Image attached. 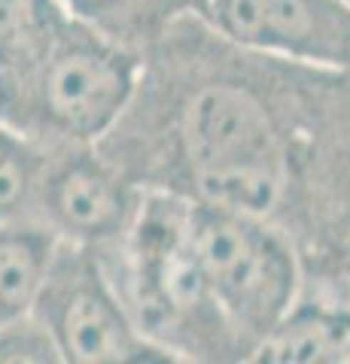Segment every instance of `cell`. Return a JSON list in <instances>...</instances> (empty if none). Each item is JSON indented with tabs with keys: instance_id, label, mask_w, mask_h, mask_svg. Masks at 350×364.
<instances>
[{
	"instance_id": "9c48e42d",
	"label": "cell",
	"mask_w": 350,
	"mask_h": 364,
	"mask_svg": "<svg viewBox=\"0 0 350 364\" xmlns=\"http://www.w3.org/2000/svg\"><path fill=\"white\" fill-rule=\"evenodd\" d=\"M58 243L40 222L0 225V328L34 316Z\"/></svg>"
},
{
	"instance_id": "ba28073f",
	"label": "cell",
	"mask_w": 350,
	"mask_h": 364,
	"mask_svg": "<svg viewBox=\"0 0 350 364\" xmlns=\"http://www.w3.org/2000/svg\"><path fill=\"white\" fill-rule=\"evenodd\" d=\"M244 364H350V304L302 298Z\"/></svg>"
},
{
	"instance_id": "7c38bea8",
	"label": "cell",
	"mask_w": 350,
	"mask_h": 364,
	"mask_svg": "<svg viewBox=\"0 0 350 364\" xmlns=\"http://www.w3.org/2000/svg\"><path fill=\"white\" fill-rule=\"evenodd\" d=\"M0 364H64V358L31 316L0 328Z\"/></svg>"
},
{
	"instance_id": "4fadbf2b",
	"label": "cell",
	"mask_w": 350,
	"mask_h": 364,
	"mask_svg": "<svg viewBox=\"0 0 350 364\" xmlns=\"http://www.w3.org/2000/svg\"><path fill=\"white\" fill-rule=\"evenodd\" d=\"M58 4L71 18L119 40V31L134 16H140L153 0H58Z\"/></svg>"
},
{
	"instance_id": "8992f818",
	"label": "cell",
	"mask_w": 350,
	"mask_h": 364,
	"mask_svg": "<svg viewBox=\"0 0 350 364\" xmlns=\"http://www.w3.org/2000/svg\"><path fill=\"white\" fill-rule=\"evenodd\" d=\"M207 18L247 49L320 67L350 64L344 0H207Z\"/></svg>"
},
{
	"instance_id": "6da1fadb",
	"label": "cell",
	"mask_w": 350,
	"mask_h": 364,
	"mask_svg": "<svg viewBox=\"0 0 350 364\" xmlns=\"http://www.w3.org/2000/svg\"><path fill=\"white\" fill-rule=\"evenodd\" d=\"M186 198L140 195L138 213L101 261L143 343L198 364H244L247 349L220 313L189 231Z\"/></svg>"
},
{
	"instance_id": "277c9868",
	"label": "cell",
	"mask_w": 350,
	"mask_h": 364,
	"mask_svg": "<svg viewBox=\"0 0 350 364\" xmlns=\"http://www.w3.org/2000/svg\"><path fill=\"white\" fill-rule=\"evenodd\" d=\"M180 140L192 182L186 200L274 225L287 176L268 119L250 95L201 88L183 109Z\"/></svg>"
},
{
	"instance_id": "5b68a950",
	"label": "cell",
	"mask_w": 350,
	"mask_h": 364,
	"mask_svg": "<svg viewBox=\"0 0 350 364\" xmlns=\"http://www.w3.org/2000/svg\"><path fill=\"white\" fill-rule=\"evenodd\" d=\"M34 318L64 364H122L143 340L95 249L58 243Z\"/></svg>"
},
{
	"instance_id": "8fae6325",
	"label": "cell",
	"mask_w": 350,
	"mask_h": 364,
	"mask_svg": "<svg viewBox=\"0 0 350 364\" xmlns=\"http://www.w3.org/2000/svg\"><path fill=\"white\" fill-rule=\"evenodd\" d=\"M49 161L28 136L0 122V225L37 222L40 186Z\"/></svg>"
},
{
	"instance_id": "e0dca14e",
	"label": "cell",
	"mask_w": 350,
	"mask_h": 364,
	"mask_svg": "<svg viewBox=\"0 0 350 364\" xmlns=\"http://www.w3.org/2000/svg\"><path fill=\"white\" fill-rule=\"evenodd\" d=\"M344 4H347V6H350V0H344Z\"/></svg>"
},
{
	"instance_id": "30bf717a",
	"label": "cell",
	"mask_w": 350,
	"mask_h": 364,
	"mask_svg": "<svg viewBox=\"0 0 350 364\" xmlns=\"http://www.w3.org/2000/svg\"><path fill=\"white\" fill-rule=\"evenodd\" d=\"M67 18L58 0H0V85L25 76Z\"/></svg>"
},
{
	"instance_id": "9a60e30c",
	"label": "cell",
	"mask_w": 350,
	"mask_h": 364,
	"mask_svg": "<svg viewBox=\"0 0 350 364\" xmlns=\"http://www.w3.org/2000/svg\"><path fill=\"white\" fill-rule=\"evenodd\" d=\"M165 9H174V13H198L207 16V0H165Z\"/></svg>"
},
{
	"instance_id": "3957f363",
	"label": "cell",
	"mask_w": 350,
	"mask_h": 364,
	"mask_svg": "<svg viewBox=\"0 0 350 364\" xmlns=\"http://www.w3.org/2000/svg\"><path fill=\"white\" fill-rule=\"evenodd\" d=\"M189 231L213 301L250 355L302 301L299 246L284 228L205 203L189 207Z\"/></svg>"
},
{
	"instance_id": "52a82bcc",
	"label": "cell",
	"mask_w": 350,
	"mask_h": 364,
	"mask_svg": "<svg viewBox=\"0 0 350 364\" xmlns=\"http://www.w3.org/2000/svg\"><path fill=\"white\" fill-rule=\"evenodd\" d=\"M140 195L92 152H73L46 167L37 200V222L61 243L107 249L122 240L138 213Z\"/></svg>"
},
{
	"instance_id": "5bb4252c",
	"label": "cell",
	"mask_w": 350,
	"mask_h": 364,
	"mask_svg": "<svg viewBox=\"0 0 350 364\" xmlns=\"http://www.w3.org/2000/svg\"><path fill=\"white\" fill-rule=\"evenodd\" d=\"M122 364H198V361L183 358V355H177V352H168V349H159V346L140 343Z\"/></svg>"
},
{
	"instance_id": "7a4b0ae2",
	"label": "cell",
	"mask_w": 350,
	"mask_h": 364,
	"mask_svg": "<svg viewBox=\"0 0 350 364\" xmlns=\"http://www.w3.org/2000/svg\"><path fill=\"white\" fill-rule=\"evenodd\" d=\"M138 55L76 18L55 33L25 76L0 85V112L21 107L19 124L88 143L107 134L138 88Z\"/></svg>"
},
{
	"instance_id": "2e32d148",
	"label": "cell",
	"mask_w": 350,
	"mask_h": 364,
	"mask_svg": "<svg viewBox=\"0 0 350 364\" xmlns=\"http://www.w3.org/2000/svg\"><path fill=\"white\" fill-rule=\"evenodd\" d=\"M347 277H350V255H347Z\"/></svg>"
}]
</instances>
